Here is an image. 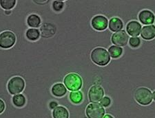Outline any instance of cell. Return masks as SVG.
Masks as SVG:
<instances>
[{
  "mask_svg": "<svg viewBox=\"0 0 155 118\" xmlns=\"http://www.w3.org/2000/svg\"><path fill=\"white\" fill-rule=\"evenodd\" d=\"M27 24L31 27H37L41 24V18L36 14H30L27 18Z\"/></svg>",
  "mask_w": 155,
  "mask_h": 118,
  "instance_id": "e0dca14e",
  "label": "cell"
},
{
  "mask_svg": "<svg viewBox=\"0 0 155 118\" xmlns=\"http://www.w3.org/2000/svg\"><path fill=\"white\" fill-rule=\"evenodd\" d=\"M154 25H155V19H154Z\"/></svg>",
  "mask_w": 155,
  "mask_h": 118,
  "instance_id": "4dcf8cb0",
  "label": "cell"
},
{
  "mask_svg": "<svg viewBox=\"0 0 155 118\" xmlns=\"http://www.w3.org/2000/svg\"><path fill=\"white\" fill-rule=\"evenodd\" d=\"M25 82L22 78L15 76L12 78L8 82L7 88L9 93L12 95H16L24 91Z\"/></svg>",
  "mask_w": 155,
  "mask_h": 118,
  "instance_id": "277c9868",
  "label": "cell"
},
{
  "mask_svg": "<svg viewBox=\"0 0 155 118\" xmlns=\"http://www.w3.org/2000/svg\"><path fill=\"white\" fill-rule=\"evenodd\" d=\"M124 27L123 21L118 17H113L109 21V28L112 32H119Z\"/></svg>",
  "mask_w": 155,
  "mask_h": 118,
  "instance_id": "5bb4252c",
  "label": "cell"
},
{
  "mask_svg": "<svg viewBox=\"0 0 155 118\" xmlns=\"http://www.w3.org/2000/svg\"><path fill=\"white\" fill-rule=\"evenodd\" d=\"M40 30H41L42 37L48 38V37H51L55 34L56 27L51 24L46 23L42 25Z\"/></svg>",
  "mask_w": 155,
  "mask_h": 118,
  "instance_id": "4fadbf2b",
  "label": "cell"
},
{
  "mask_svg": "<svg viewBox=\"0 0 155 118\" xmlns=\"http://www.w3.org/2000/svg\"><path fill=\"white\" fill-rule=\"evenodd\" d=\"M129 44L130 47H133V48L138 47L141 44V40L139 37H132L129 40Z\"/></svg>",
  "mask_w": 155,
  "mask_h": 118,
  "instance_id": "cb8c5ba5",
  "label": "cell"
},
{
  "mask_svg": "<svg viewBox=\"0 0 155 118\" xmlns=\"http://www.w3.org/2000/svg\"><path fill=\"white\" fill-rule=\"evenodd\" d=\"M152 98L155 100V91L153 92V94H152Z\"/></svg>",
  "mask_w": 155,
  "mask_h": 118,
  "instance_id": "f546056e",
  "label": "cell"
},
{
  "mask_svg": "<svg viewBox=\"0 0 155 118\" xmlns=\"http://www.w3.org/2000/svg\"><path fill=\"white\" fill-rule=\"evenodd\" d=\"M139 19L144 25L152 24L154 21V15L148 10H143L139 12Z\"/></svg>",
  "mask_w": 155,
  "mask_h": 118,
  "instance_id": "8fae6325",
  "label": "cell"
},
{
  "mask_svg": "<svg viewBox=\"0 0 155 118\" xmlns=\"http://www.w3.org/2000/svg\"><path fill=\"white\" fill-rule=\"evenodd\" d=\"M108 52L110 54V56L113 59H117L121 56L122 53H123V49L121 47L112 46L109 47Z\"/></svg>",
  "mask_w": 155,
  "mask_h": 118,
  "instance_id": "44dd1931",
  "label": "cell"
},
{
  "mask_svg": "<svg viewBox=\"0 0 155 118\" xmlns=\"http://www.w3.org/2000/svg\"><path fill=\"white\" fill-rule=\"evenodd\" d=\"M64 7V2L61 1H54L52 3V8L54 11L59 12L61 11Z\"/></svg>",
  "mask_w": 155,
  "mask_h": 118,
  "instance_id": "603a6c76",
  "label": "cell"
},
{
  "mask_svg": "<svg viewBox=\"0 0 155 118\" xmlns=\"http://www.w3.org/2000/svg\"><path fill=\"white\" fill-rule=\"evenodd\" d=\"M64 82L65 86L70 91H78L82 87V80L78 74L71 73L66 75L64 78Z\"/></svg>",
  "mask_w": 155,
  "mask_h": 118,
  "instance_id": "7a4b0ae2",
  "label": "cell"
},
{
  "mask_svg": "<svg viewBox=\"0 0 155 118\" xmlns=\"http://www.w3.org/2000/svg\"><path fill=\"white\" fill-rule=\"evenodd\" d=\"M128 35L125 30H120L114 33L112 36V43L116 45L118 47L126 46L128 43Z\"/></svg>",
  "mask_w": 155,
  "mask_h": 118,
  "instance_id": "ba28073f",
  "label": "cell"
},
{
  "mask_svg": "<svg viewBox=\"0 0 155 118\" xmlns=\"http://www.w3.org/2000/svg\"><path fill=\"white\" fill-rule=\"evenodd\" d=\"M52 94L56 97H63L67 93L66 88L65 85L61 83H57L52 87Z\"/></svg>",
  "mask_w": 155,
  "mask_h": 118,
  "instance_id": "9a60e30c",
  "label": "cell"
},
{
  "mask_svg": "<svg viewBox=\"0 0 155 118\" xmlns=\"http://www.w3.org/2000/svg\"><path fill=\"white\" fill-rule=\"evenodd\" d=\"M103 118H114V117L111 116L110 115H105Z\"/></svg>",
  "mask_w": 155,
  "mask_h": 118,
  "instance_id": "83f0119b",
  "label": "cell"
},
{
  "mask_svg": "<svg viewBox=\"0 0 155 118\" xmlns=\"http://www.w3.org/2000/svg\"><path fill=\"white\" fill-rule=\"evenodd\" d=\"M111 104V100L109 97H104L101 100V104L104 107H109Z\"/></svg>",
  "mask_w": 155,
  "mask_h": 118,
  "instance_id": "d4e9b609",
  "label": "cell"
},
{
  "mask_svg": "<svg viewBox=\"0 0 155 118\" xmlns=\"http://www.w3.org/2000/svg\"><path fill=\"white\" fill-rule=\"evenodd\" d=\"M57 105H58V104H57V102L55 101H52L49 103V107L50 109H55V108L57 107Z\"/></svg>",
  "mask_w": 155,
  "mask_h": 118,
  "instance_id": "484cf974",
  "label": "cell"
},
{
  "mask_svg": "<svg viewBox=\"0 0 155 118\" xmlns=\"http://www.w3.org/2000/svg\"><path fill=\"white\" fill-rule=\"evenodd\" d=\"M126 30L132 37H137L141 31V25L137 21H131L127 23Z\"/></svg>",
  "mask_w": 155,
  "mask_h": 118,
  "instance_id": "30bf717a",
  "label": "cell"
},
{
  "mask_svg": "<svg viewBox=\"0 0 155 118\" xmlns=\"http://www.w3.org/2000/svg\"><path fill=\"white\" fill-rule=\"evenodd\" d=\"M104 89L99 85H93L91 87L88 91V98L92 102H98L104 97Z\"/></svg>",
  "mask_w": 155,
  "mask_h": 118,
  "instance_id": "52a82bcc",
  "label": "cell"
},
{
  "mask_svg": "<svg viewBox=\"0 0 155 118\" xmlns=\"http://www.w3.org/2000/svg\"><path fill=\"white\" fill-rule=\"evenodd\" d=\"M70 100L74 104H79L83 100V94L79 91H72L70 94Z\"/></svg>",
  "mask_w": 155,
  "mask_h": 118,
  "instance_id": "ffe728a7",
  "label": "cell"
},
{
  "mask_svg": "<svg viewBox=\"0 0 155 118\" xmlns=\"http://www.w3.org/2000/svg\"><path fill=\"white\" fill-rule=\"evenodd\" d=\"M5 13H6V14H10L11 13V11H5Z\"/></svg>",
  "mask_w": 155,
  "mask_h": 118,
  "instance_id": "f1b7e54d",
  "label": "cell"
},
{
  "mask_svg": "<svg viewBox=\"0 0 155 118\" xmlns=\"http://www.w3.org/2000/svg\"><path fill=\"white\" fill-rule=\"evenodd\" d=\"M134 98L139 104L141 105H148L152 100V94L150 89L146 87H140L134 93Z\"/></svg>",
  "mask_w": 155,
  "mask_h": 118,
  "instance_id": "3957f363",
  "label": "cell"
},
{
  "mask_svg": "<svg viewBox=\"0 0 155 118\" xmlns=\"http://www.w3.org/2000/svg\"><path fill=\"white\" fill-rule=\"evenodd\" d=\"M92 27L98 31L106 30L108 25V21L106 17L102 15H97L92 18L91 21Z\"/></svg>",
  "mask_w": 155,
  "mask_h": 118,
  "instance_id": "9c48e42d",
  "label": "cell"
},
{
  "mask_svg": "<svg viewBox=\"0 0 155 118\" xmlns=\"http://www.w3.org/2000/svg\"><path fill=\"white\" fill-rule=\"evenodd\" d=\"M4 109H5L4 102L2 100L0 99V114H1L2 113H3Z\"/></svg>",
  "mask_w": 155,
  "mask_h": 118,
  "instance_id": "4316f807",
  "label": "cell"
},
{
  "mask_svg": "<svg viewBox=\"0 0 155 118\" xmlns=\"http://www.w3.org/2000/svg\"><path fill=\"white\" fill-rule=\"evenodd\" d=\"M26 38L31 41H37L40 37V32L35 28H30L26 32Z\"/></svg>",
  "mask_w": 155,
  "mask_h": 118,
  "instance_id": "ac0fdd59",
  "label": "cell"
},
{
  "mask_svg": "<svg viewBox=\"0 0 155 118\" xmlns=\"http://www.w3.org/2000/svg\"><path fill=\"white\" fill-rule=\"evenodd\" d=\"M16 42V37L13 32L4 31L0 34V47L3 49L11 48Z\"/></svg>",
  "mask_w": 155,
  "mask_h": 118,
  "instance_id": "8992f818",
  "label": "cell"
},
{
  "mask_svg": "<svg viewBox=\"0 0 155 118\" xmlns=\"http://www.w3.org/2000/svg\"><path fill=\"white\" fill-rule=\"evenodd\" d=\"M86 113L88 118H103L105 115V109L101 104L93 102L87 105Z\"/></svg>",
  "mask_w": 155,
  "mask_h": 118,
  "instance_id": "5b68a950",
  "label": "cell"
},
{
  "mask_svg": "<svg viewBox=\"0 0 155 118\" xmlns=\"http://www.w3.org/2000/svg\"><path fill=\"white\" fill-rule=\"evenodd\" d=\"M16 4V0H0V6L6 11H10L14 8Z\"/></svg>",
  "mask_w": 155,
  "mask_h": 118,
  "instance_id": "7402d4cb",
  "label": "cell"
},
{
  "mask_svg": "<svg viewBox=\"0 0 155 118\" xmlns=\"http://www.w3.org/2000/svg\"><path fill=\"white\" fill-rule=\"evenodd\" d=\"M26 100L24 95L17 94L12 97V103L17 107H23L26 104Z\"/></svg>",
  "mask_w": 155,
  "mask_h": 118,
  "instance_id": "d6986e66",
  "label": "cell"
},
{
  "mask_svg": "<svg viewBox=\"0 0 155 118\" xmlns=\"http://www.w3.org/2000/svg\"><path fill=\"white\" fill-rule=\"evenodd\" d=\"M53 118H68L69 113L66 108L61 106H57L52 111Z\"/></svg>",
  "mask_w": 155,
  "mask_h": 118,
  "instance_id": "2e32d148",
  "label": "cell"
},
{
  "mask_svg": "<svg viewBox=\"0 0 155 118\" xmlns=\"http://www.w3.org/2000/svg\"><path fill=\"white\" fill-rule=\"evenodd\" d=\"M141 37L145 40H151L155 37V26L153 25L145 26L141 31Z\"/></svg>",
  "mask_w": 155,
  "mask_h": 118,
  "instance_id": "7c38bea8",
  "label": "cell"
},
{
  "mask_svg": "<svg viewBox=\"0 0 155 118\" xmlns=\"http://www.w3.org/2000/svg\"><path fill=\"white\" fill-rule=\"evenodd\" d=\"M92 61L99 66H105L110 61V57L107 50L103 47H97L91 54Z\"/></svg>",
  "mask_w": 155,
  "mask_h": 118,
  "instance_id": "6da1fadb",
  "label": "cell"
}]
</instances>
